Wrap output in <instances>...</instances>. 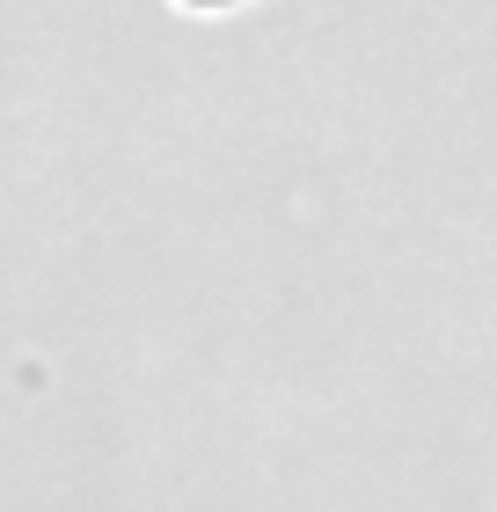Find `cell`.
Instances as JSON below:
<instances>
[{
    "label": "cell",
    "mask_w": 497,
    "mask_h": 512,
    "mask_svg": "<svg viewBox=\"0 0 497 512\" xmlns=\"http://www.w3.org/2000/svg\"><path fill=\"white\" fill-rule=\"evenodd\" d=\"M183 8H198V15H220V8H242V0H183Z\"/></svg>",
    "instance_id": "obj_1"
}]
</instances>
